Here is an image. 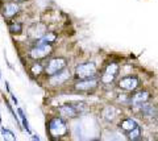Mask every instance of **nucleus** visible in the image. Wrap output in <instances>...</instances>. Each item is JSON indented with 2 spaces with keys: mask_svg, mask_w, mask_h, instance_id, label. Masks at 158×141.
Listing matches in <instances>:
<instances>
[{
  "mask_svg": "<svg viewBox=\"0 0 158 141\" xmlns=\"http://www.w3.org/2000/svg\"><path fill=\"white\" fill-rule=\"evenodd\" d=\"M74 75H75L78 79H91V78H96L98 66H96L95 62H92V61L79 64L75 67Z\"/></svg>",
  "mask_w": 158,
  "mask_h": 141,
  "instance_id": "3",
  "label": "nucleus"
},
{
  "mask_svg": "<svg viewBox=\"0 0 158 141\" xmlns=\"http://www.w3.org/2000/svg\"><path fill=\"white\" fill-rule=\"evenodd\" d=\"M8 31L12 33V35H20L23 33V24L21 23H11L8 25Z\"/></svg>",
  "mask_w": 158,
  "mask_h": 141,
  "instance_id": "20",
  "label": "nucleus"
},
{
  "mask_svg": "<svg viewBox=\"0 0 158 141\" xmlns=\"http://www.w3.org/2000/svg\"><path fill=\"white\" fill-rule=\"evenodd\" d=\"M121 115V111L117 108V107L115 106H107L104 107V110L102 111V116H103V119H104L106 121H108V123H113L118 116Z\"/></svg>",
  "mask_w": 158,
  "mask_h": 141,
  "instance_id": "13",
  "label": "nucleus"
},
{
  "mask_svg": "<svg viewBox=\"0 0 158 141\" xmlns=\"http://www.w3.org/2000/svg\"><path fill=\"white\" fill-rule=\"evenodd\" d=\"M133 107H136L138 114L141 116H144V118H150V119L157 118V107L148 104V102L146 103H142V104H138V106H133Z\"/></svg>",
  "mask_w": 158,
  "mask_h": 141,
  "instance_id": "10",
  "label": "nucleus"
},
{
  "mask_svg": "<svg viewBox=\"0 0 158 141\" xmlns=\"http://www.w3.org/2000/svg\"><path fill=\"white\" fill-rule=\"evenodd\" d=\"M98 81L95 78H91V79H78L75 83H74V89L79 92H91L98 87Z\"/></svg>",
  "mask_w": 158,
  "mask_h": 141,
  "instance_id": "8",
  "label": "nucleus"
},
{
  "mask_svg": "<svg viewBox=\"0 0 158 141\" xmlns=\"http://www.w3.org/2000/svg\"><path fill=\"white\" fill-rule=\"evenodd\" d=\"M31 73L33 75H40L41 73H44V66L40 64L38 61H36L34 64L32 65V67H31Z\"/></svg>",
  "mask_w": 158,
  "mask_h": 141,
  "instance_id": "21",
  "label": "nucleus"
},
{
  "mask_svg": "<svg viewBox=\"0 0 158 141\" xmlns=\"http://www.w3.org/2000/svg\"><path fill=\"white\" fill-rule=\"evenodd\" d=\"M32 140H37V141H40L41 139H40V136H38V135H32Z\"/></svg>",
  "mask_w": 158,
  "mask_h": 141,
  "instance_id": "23",
  "label": "nucleus"
},
{
  "mask_svg": "<svg viewBox=\"0 0 158 141\" xmlns=\"http://www.w3.org/2000/svg\"><path fill=\"white\" fill-rule=\"evenodd\" d=\"M48 132L52 139H62L69 135V127L65 119L61 116H54L48 123Z\"/></svg>",
  "mask_w": 158,
  "mask_h": 141,
  "instance_id": "1",
  "label": "nucleus"
},
{
  "mask_svg": "<svg viewBox=\"0 0 158 141\" xmlns=\"http://www.w3.org/2000/svg\"><path fill=\"white\" fill-rule=\"evenodd\" d=\"M58 112L61 114L62 118L75 119L87 112V106L86 103H66L58 107Z\"/></svg>",
  "mask_w": 158,
  "mask_h": 141,
  "instance_id": "2",
  "label": "nucleus"
},
{
  "mask_svg": "<svg viewBox=\"0 0 158 141\" xmlns=\"http://www.w3.org/2000/svg\"><path fill=\"white\" fill-rule=\"evenodd\" d=\"M118 71H120V66L116 62H111L108 64L107 67L103 71V74L100 77V82L103 85H112L113 82L116 81V78L118 75Z\"/></svg>",
  "mask_w": 158,
  "mask_h": 141,
  "instance_id": "6",
  "label": "nucleus"
},
{
  "mask_svg": "<svg viewBox=\"0 0 158 141\" xmlns=\"http://www.w3.org/2000/svg\"><path fill=\"white\" fill-rule=\"evenodd\" d=\"M17 116H19V120H20V125H21V128L25 131L28 135H31L32 133L31 125H29V121L27 119V115H25V112H24L23 108H17Z\"/></svg>",
  "mask_w": 158,
  "mask_h": 141,
  "instance_id": "17",
  "label": "nucleus"
},
{
  "mask_svg": "<svg viewBox=\"0 0 158 141\" xmlns=\"http://www.w3.org/2000/svg\"><path fill=\"white\" fill-rule=\"evenodd\" d=\"M53 53V45H42V44H36L31 50H29V57L33 61L45 60Z\"/></svg>",
  "mask_w": 158,
  "mask_h": 141,
  "instance_id": "4",
  "label": "nucleus"
},
{
  "mask_svg": "<svg viewBox=\"0 0 158 141\" xmlns=\"http://www.w3.org/2000/svg\"><path fill=\"white\" fill-rule=\"evenodd\" d=\"M137 125H138V124H137V121H136L135 119L127 118V119H123V120L120 121L118 127H120V129H121L124 133H128V132H131L133 128H136Z\"/></svg>",
  "mask_w": 158,
  "mask_h": 141,
  "instance_id": "16",
  "label": "nucleus"
},
{
  "mask_svg": "<svg viewBox=\"0 0 158 141\" xmlns=\"http://www.w3.org/2000/svg\"><path fill=\"white\" fill-rule=\"evenodd\" d=\"M128 139L132 140V141H138L142 139V128L141 125H137L136 128H133L131 132H128Z\"/></svg>",
  "mask_w": 158,
  "mask_h": 141,
  "instance_id": "18",
  "label": "nucleus"
},
{
  "mask_svg": "<svg viewBox=\"0 0 158 141\" xmlns=\"http://www.w3.org/2000/svg\"><path fill=\"white\" fill-rule=\"evenodd\" d=\"M70 78H71L70 71H69L66 67H65L63 70H61V71L56 73V74L50 75V78H49V83H50L52 86H59V85L66 83V82L70 79Z\"/></svg>",
  "mask_w": 158,
  "mask_h": 141,
  "instance_id": "9",
  "label": "nucleus"
},
{
  "mask_svg": "<svg viewBox=\"0 0 158 141\" xmlns=\"http://www.w3.org/2000/svg\"><path fill=\"white\" fill-rule=\"evenodd\" d=\"M0 79H2V71H0Z\"/></svg>",
  "mask_w": 158,
  "mask_h": 141,
  "instance_id": "26",
  "label": "nucleus"
},
{
  "mask_svg": "<svg viewBox=\"0 0 158 141\" xmlns=\"http://www.w3.org/2000/svg\"><path fill=\"white\" fill-rule=\"evenodd\" d=\"M57 38H58L57 33L46 32V33H44V35L37 40V44H42V45H53V44L57 41Z\"/></svg>",
  "mask_w": 158,
  "mask_h": 141,
  "instance_id": "15",
  "label": "nucleus"
},
{
  "mask_svg": "<svg viewBox=\"0 0 158 141\" xmlns=\"http://www.w3.org/2000/svg\"><path fill=\"white\" fill-rule=\"evenodd\" d=\"M13 2H16V3H21V2H25V0H13Z\"/></svg>",
  "mask_w": 158,
  "mask_h": 141,
  "instance_id": "24",
  "label": "nucleus"
},
{
  "mask_svg": "<svg viewBox=\"0 0 158 141\" xmlns=\"http://www.w3.org/2000/svg\"><path fill=\"white\" fill-rule=\"evenodd\" d=\"M152 98V94L146 90H141V91H136L131 98H129V104L132 106H138V104H142V103H146L149 102Z\"/></svg>",
  "mask_w": 158,
  "mask_h": 141,
  "instance_id": "11",
  "label": "nucleus"
},
{
  "mask_svg": "<svg viewBox=\"0 0 158 141\" xmlns=\"http://www.w3.org/2000/svg\"><path fill=\"white\" fill-rule=\"evenodd\" d=\"M46 29H48V28L44 25V24H34L33 27L29 28L28 36H29V38H32V40H34V41H37L38 38L44 35V33L48 32Z\"/></svg>",
  "mask_w": 158,
  "mask_h": 141,
  "instance_id": "14",
  "label": "nucleus"
},
{
  "mask_svg": "<svg viewBox=\"0 0 158 141\" xmlns=\"http://www.w3.org/2000/svg\"><path fill=\"white\" fill-rule=\"evenodd\" d=\"M2 12H3V16L6 19L16 17V15H19V12H20L19 3H16V2H7L2 7Z\"/></svg>",
  "mask_w": 158,
  "mask_h": 141,
  "instance_id": "12",
  "label": "nucleus"
},
{
  "mask_svg": "<svg viewBox=\"0 0 158 141\" xmlns=\"http://www.w3.org/2000/svg\"><path fill=\"white\" fill-rule=\"evenodd\" d=\"M0 133H2L3 139H4V140H7V141H16V140H17L16 135H15L9 128H4V127H2V128H0Z\"/></svg>",
  "mask_w": 158,
  "mask_h": 141,
  "instance_id": "19",
  "label": "nucleus"
},
{
  "mask_svg": "<svg viewBox=\"0 0 158 141\" xmlns=\"http://www.w3.org/2000/svg\"><path fill=\"white\" fill-rule=\"evenodd\" d=\"M65 67H67V60L63 57H56V58H52L50 61L46 64V66L44 67V73L50 77L53 74H56V73L63 70Z\"/></svg>",
  "mask_w": 158,
  "mask_h": 141,
  "instance_id": "5",
  "label": "nucleus"
},
{
  "mask_svg": "<svg viewBox=\"0 0 158 141\" xmlns=\"http://www.w3.org/2000/svg\"><path fill=\"white\" fill-rule=\"evenodd\" d=\"M117 86L123 91L132 92V91H136L141 86V81L137 75H127V77H123L121 79H118Z\"/></svg>",
  "mask_w": 158,
  "mask_h": 141,
  "instance_id": "7",
  "label": "nucleus"
},
{
  "mask_svg": "<svg viewBox=\"0 0 158 141\" xmlns=\"http://www.w3.org/2000/svg\"><path fill=\"white\" fill-rule=\"evenodd\" d=\"M2 121H3V120H2V115H0V125H2Z\"/></svg>",
  "mask_w": 158,
  "mask_h": 141,
  "instance_id": "25",
  "label": "nucleus"
},
{
  "mask_svg": "<svg viewBox=\"0 0 158 141\" xmlns=\"http://www.w3.org/2000/svg\"><path fill=\"white\" fill-rule=\"evenodd\" d=\"M8 94H9V96H11V99H12V102H13V104H15V106H17V104H19V100H17L16 96L13 95V92H12L11 90H8Z\"/></svg>",
  "mask_w": 158,
  "mask_h": 141,
  "instance_id": "22",
  "label": "nucleus"
}]
</instances>
